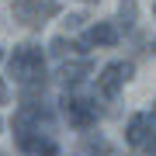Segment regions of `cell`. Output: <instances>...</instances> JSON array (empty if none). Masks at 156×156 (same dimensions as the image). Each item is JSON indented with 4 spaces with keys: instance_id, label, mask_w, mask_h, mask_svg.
I'll return each mask as SVG.
<instances>
[{
    "instance_id": "1",
    "label": "cell",
    "mask_w": 156,
    "mask_h": 156,
    "mask_svg": "<svg viewBox=\"0 0 156 156\" xmlns=\"http://www.w3.org/2000/svg\"><path fill=\"white\" fill-rule=\"evenodd\" d=\"M7 73L21 87V101H35L45 90V49L31 42L14 45L11 59H7Z\"/></svg>"
},
{
    "instance_id": "2",
    "label": "cell",
    "mask_w": 156,
    "mask_h": 156,
    "mask_svg": "<svg viewBox=\"0 0 156 156\" xmlns=\"http://www.w3.org/2000/svg\"><path fill=\"white\" fill-rule=\"evenodd\" d=\"M62 118L73 125V128H80V132H87V128H94L101 122V104L94 97H83V94H62Z\"/></svg>"
},
{
    "instance_id": "3",
    "label": "cell",
    "mask_w": 156,
    "mask_h": 156,
    "mask_svg": "<svg viewBox=\"0 0 156 156\" xmlns=\"http://www.w3.org/2000/svg\"><path fill=\"white\" fill-rule=\"evenodd\" d=\"M59 14V0H14V21L24 28H42Z\"/></svg>"
},
{
    "instance_id": "4",
    "label": "cell",
    "mask_w": 156,
    "mask_h": 156,
    "mask_svg": "<svg viewBox=\"0 0 156 156\" xmlns=\"http://www.w3.org/2000/svg\"><path fill=\"white\" fill-rule=\"evenodd\" d=\"M132 73H135V66H132V62H125V59L108 62V66L97 73V94L104 97V101H115L118 94H122V87L132 80Z\"/></svg>"
},
{
    "instance_id": "5",
    "label": "cell",
    "mask_w": 156,
    "mask_h": 156,
    "mask_svg": "<svg viewBox=\"0 0 156 156\" xmlns=\"http://www.w3.org/2000/svg\"><path fill=\"white\" fill-rule=\"evenodd\" d=\"M125 142L132 146V149L156 153V128H153V122H149L146 111H139V115L128 118V125H125Z\"/></svg>"
},
{
    "instance_id": "6",
    "label": "cell",
    "mask_w": 156,
    "mask_h": 156,
    "mask_svg": "<svg viewBox=\"0 0 156 156\" xmlns=\"http://www.w3.org/2000/svg\"><path fill=\"white\" fill-rule=\"evenodd\" d=\"M17 149L28 156H59V146L52 139V132H28V135H14Z\"/></svg>"
},
{
    "instance_id": "7",
    "label": "cell",
    "mask_w": 156,
    "mask_h": 156,
    "mask_svg": "<svg viewBox=\"0 0 156 156\" xmlns=\"http://www.w3.org/2000/svg\"><path fill=\"white\" fill-rule=\"evenodd\" d=\"M73 156H118V146L111 139H104V135H97V132H87L83 139L76 142Z\"/></svg>"
},
{
    "instance_id": "8",
    "label": "cell",
    "mask_w": 156,
    "mask_h": 156,
    "mask_svg": "<svg viewBox=\"0 0 156 156\" xmlns=\"http://www.w3.org/2000/svg\"><path fill=\"white\" fill-rule=\"evenodd\" d=\"M118 38H122V31H118V24H111V21L90 24L87 35H83V42L87 45H97V49H111V45H118Z\"/></svg>"
},
{
    "instance_id": "9",
    "label": "cell",
    "mask_w": 156,
    "mask_h": 156,
    "mask_svg": "<svg viewBox=\"0 0 156 156\" xmlns=\"http://www.w3.org/2000/svg\"><path fill=\"white\" fill-rule=\"evenodd\" d=\"M90 69H94V66H90V59H62L56 76H59L66 87H76L83 76H90Z\"/></svg>"
},
{
    "instance_id": "10",
    "label": "cell",
    "mask_w": 156,
    "mask_h": 156,
    "mask_svg": "<svg viewBox=\"0 0 156 156\" xmlns=\"http://www.w3.org/2000/svg\"><path fill=\"white\" fill-rule=\"evenodd\" d=\"M135 11H139V4H135V0H122V4H118V24H122L125 31L135 28Z\"/></svg>"
},
{
    "instance_id": "11",
    "label": "cell",
    "mask_w": 156,
    "mask_h": 156,
    "mask_svg": "<svg viewBox=\"0 0 156 156\" xmlns=\"http://www.w3.org/2000/svg\"><path fill=\"white\" fill-rule=\"evenodd\" d=\"M80 45L73 42V38H66V35H59V38H52V45H49V52L52 56H59V59H66V56H73Z\"/></svg>"
},
{
    "instance_id": "12",
    "label": "cell",
    "mask_w": 156,
    "mask_h": 156,
    "mask_svg": "<svg viewBox=\"0 0 156 156\" xmlns=\"http://www.w3.org/2000/svg\"><path fill=\"white\" fill-rule=\"evenodd\" d=\"M0 104H7V87H4V80H0Z\"/></svg>"
},
{
    "instance_id": "13",
    "label": "cell",
    "mask_w": 156,
    "mask_h": 156,
    "mask_svg": "<svg viewBox=\"0 0 156 156\" xmlns=\"http://www.w3.org/2000/svg\"><path fill=\"white\" fill-rule=\"evenodd\" d=\"M149 122H153V128H156V101H153V111H149Z\"/></svg>"
},
{
    "instance_id": "14",
    "label": "cell",
    "mask_w": 156,
    "mask_h": 156,
    "mask_svg": "<svg viewBox=\"0 0 156 156\" xmlns=\"http://www.w3.org/2000/svg\"><path fill=\"white\" fill-rule=\"evenodd\" d=\"M83 4H97V0H83Z\"/></svg>"
},
{
    "instance_id": "15",
    "label": "cell",
    "mask_w": 156,
    "mask_h": 156,
    "mask_svg": "<svg viewBox=\"0 0 156 156\" xmlns=\"http://www.w3.org/2000/svg\"><path fill=\"white\" fill-rule=\"evenodd\" d=\"M0 59H4V49H0Z\"/></svg>"
},
{
    "instance_id": "16",
    "label": "cell",
    "mask_w": 156,
    "mask_h": 156,
    "mask_svg": "<svg viewBox=\"0 0 156 156\" xmlns=\"http://www.w3.org/2000/svg\"><path fill=\"white\" fill-rule=\"evenodd\" d=\"M153 52H156V42H153Z\"/></svg>"
},
{
    "instance_id": "17",
    "label": "cell",
    "mask_w": 156,
    "mask_h": 156,
    "mask_svg": "<svg viewBox=\"0 0 156 156\" xmlns=\"http://www.w3.org/2000/svg\"><path fill=\"white\" fill-rule=\"evenodd\" d=\"M153 14H156V4H153Z\"/></svg>"
},
{
    "instance_id": "18",
    "label": "cell",
    "mask_w": 156,
    "mask_h": 156,
    "mask_svg": "<svg viewBox=\"0 0 156 156\" xmlns=\"http://www.w3.org/2000/svg\"><path fill=\"white\" fill-rule=\"evenodd\" d=\"M0 128H4V122H0Z\"/></svg>"
}]
</instances>
